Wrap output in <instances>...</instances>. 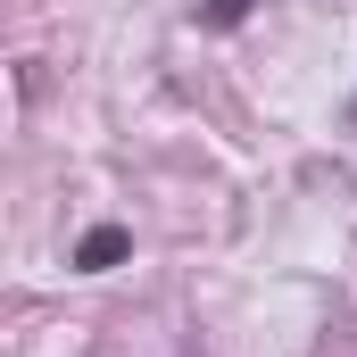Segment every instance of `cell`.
Returning <instances> with one entry per match:
<instances>
[{
    "instance_id": "1",
    "label": "cell",
    "mask_w": 357,
    "mask_h": 357,
    "mask_svg": "<svg viewBox=\"0 0 357 357\" xmlns=\"http://www.w3.org/2000/svg\"><path fill=\"white\" fill-rule=\"evenodd\" d=\"M116 258H133V233H125V225H91L84 241L67 250V266H75V274H108Z\"/></svg>"
},
{
    "instance_id": "2",
    "label": "cell",
    "mask_w": 357,
    "mask_h": 357,
    "mask_svg": "<svg viewBox=\"0 0 357 357\" xmlns=\"http://www.w3.org/2000/svg\"><path fill=\"white\" fill-rule=\"evenodd\" d=\"M199 8H208V25H241L250 17V0H199Z\"/></svg>"
}]
</instances>
